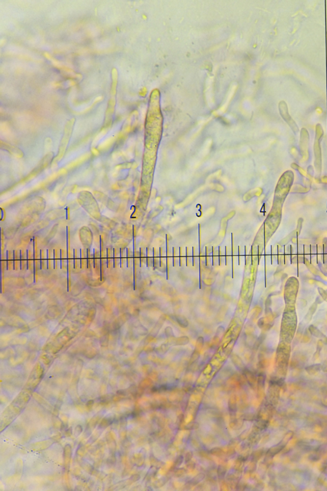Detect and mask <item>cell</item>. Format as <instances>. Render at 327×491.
<instances>
[{
  "mask_svg": "<svg viewBox=\"0 0 327 491\" xmlns=\"http://www.w3.org/2000/svg\"><path fill=\"white\" fill-rule=\"evenodd\" d=\"M279 112H280V114L284 119L288 122V124L290 125L291 127H292L293 130H295L296 132H297L298 127L296 126L292 118H291L290 114H289L287 104L283 101H283H281L279 104Z\"/></svg>",
  "mask_w": 327,
  "mask_h": 491,
  "instance_id": "1",
  "label": "cell"
}]
</instances>
